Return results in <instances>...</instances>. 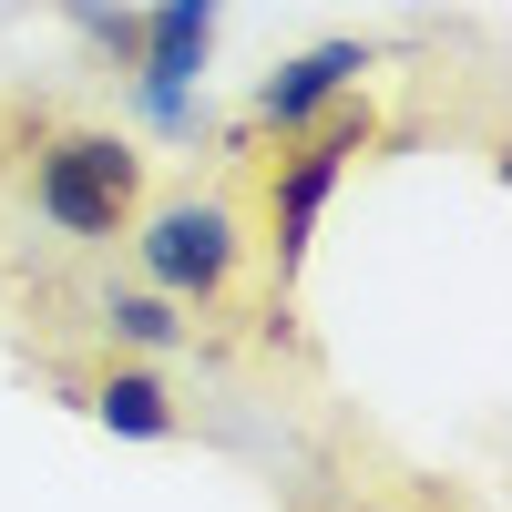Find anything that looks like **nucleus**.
I'll use <instances>...</instances> for the list:
<instances>
[{
    "instance_id": "obj_1",
    "label": "nucleus",
    "mask_w": 512,
    "mask_h": 512,
    "mask_svg": "<svg viewBox=\"0 0 512 512\" xmlns=\"http://www.w3.org/2000/svg\"><path fill=\"white\" fill-rule=\"evenodd\" d=\"M31 216L72 246H113L144 216V154L103 123H62L31 144Z\"/></svg>"
},
{
    "instance_id": "obj_2",
    "label": "nucleus",
    "mask_w": 512,
    "mask_h": 512,
    "mask_svg": "<svg viewBox=\"0 0 512 512\" xmlns=\"http://www.w3.org/2000/svg\"><path fill=\"white\" fill-rule=\"evenodd\" d=\"M359 154H369V113H359V93H349L328 123L287 134V154L267 164V246H277V287L308 267V236H318L328 195L349 185V164H359Z\"/></svg>"
},
{
    "instance_id": "obj_3",
    "label": "nucleus",
    "mask_w": 512,
    "mask_h": 512,
    "mask_svg": "<svg viewBox=\"0 0 512 512\" xmlns=\"http://www.w3.org/2000/svg\"><path fill=\"white\" fill-rule=\"evenodd\" d=\"M123 236H134L144 287H164L175 308H216L236 287V267H246V226L216 195H175V205H154V216H134Z\"/></svg>"
},
{
    "instance_id": "obj_4",
    "label": "nucleus",
    "mask_w": 512,
    "mask_h": 512,
    "mask_svg": "<svg viewBox=\"0 0 512 512\" xmlns=\"http://www.w3.org/2000/svg\"><path fill=\"white\" fill-rule=\"evenodd\" d=\"M216 21L226 0H154L144 11V52H134V123L164 144L195 134V93H205V62H216Z\"/></svg>"
},
{
    "instance_id": "obj_5",
    "label": "nucleus",
    "mask_w": 512,
    "mask_h": 512,
    "mask_svg": "<svg viewBox=\"0 0 512 512\" xmlns=\"http://www.w3.org/2000/svg\"><path fill=\"white\" fill-rule=\"evenodd\" d=\"M379 72V41H359V31H338V41H308V52H287L267 82H256V123H267V134L287 144V134H308V123H328L338 103L359 93V82Z\"/></svg>"
},
{
    "instance_id": "obj_6",
    "label": "nucleus",
    "mask_w": 512,
    "mask_h": 512,
    "mask_svg": "<svg viewBox=\"0 0 512 512\" xmlns=\"http://www.w3.org/2000/svg\"><path fill=\"white\" fill-rule=\"evenodd\" d=\"M72 400L93 410L113 441H175V431H185V400L164 390V369H154V359H113L103 379H82Z\"/></svg>"
},
{
    "instance_id": "obj_7",
    "label": "nucleus",
    "mask_w": 512,
    "mask_h": 512,
    "mask_svg": "<svg viewBox=\"0 0 512 512\" xmlns=\"http://www.w3.org/2000/svg\"><path fill=\"white\" fill-rule=\"evenodd\" d=\"M103 338H113L123 359H175L185 338H195V308H175L164 287L134 277V287H113V297H103Z\"/></svg>"
},
{
    "instance_id": "obj_8",
    "label": "nucleus",
    "mask_w": 512,
    "mask_h": 512,
    "mask_svg": "<svg viewBox=\"0 0 512 512\" xmlns=\"http://www.w3.org/2000/svg\"><path fill=\"white\" fill-rule=\"evenodd\" d=\"M62 21L93 41L113 72H134V52H144V11H134V0H62Z\"/></svg>"
}]
</instances>
